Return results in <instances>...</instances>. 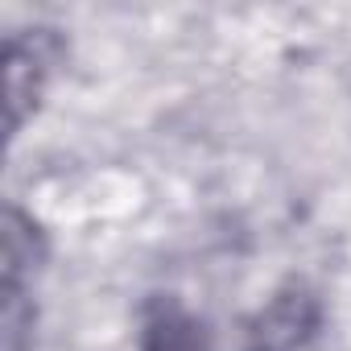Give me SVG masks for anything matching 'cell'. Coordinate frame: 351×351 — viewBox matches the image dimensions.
<instances>
[{
  "mask_svg": "<svg viewBox=\"0 0 351 351\" xmlns=\"http://www.w3.org/2000/svg\"><path fill=\"white\" fill-rule=\"evenodd\" d=\"M141 351H211V339L178 298H153L141 318Z\"/></svg>",
  "mask_w": 351,
  "mask_h": 351,
  "instance_id": "3",
  "label": "cell"
},
{
  "mask_svg": "<svg viewBox=\"0 0 351 351\" xmlns=\"http://www.w3.org/2000/svg\"><path fill=\"white\" fill-rule=\"evenodd\" d=\"M322 322V306L306 285H285L273 293V302L256 314L248 330V351H302Z\"/></svg>",
  "mask_w": 351,
  "mask_h": 351,
  "instance_id": "2",
  "label": "cell"
},
{
  "mask_svg": "<svg viewBox=\"0 0 351 351\" xmlns=\"http://www.w3.org/2000/svg\"><path fill=\"white\" fill-rule=\"evenodd\" d=\"M62 58V42L54 29H29L9 34L5 42V99H9V136L25 128V120L38 112L46 83Z\"/></svg>",
  "mask_w": 351,
  "mask_h": 351,
  "instance_id": "1",
  "label": "cell"
},
{
  "mask_svg": "<svg viewBox=\"0 0 351 351\" xmlns=\"http://www.w3.org/2000/svg\"><path fill=\"white\" fill-rule=\"evenodd\" d=\"M46 261V236L21 207L5 211V298H34V277Z\"/></svg>",
  "mask_w": 351,
  "mask_h": 351,
  "instance_id": "4",
  "label": "cell"
}]
</instances>
